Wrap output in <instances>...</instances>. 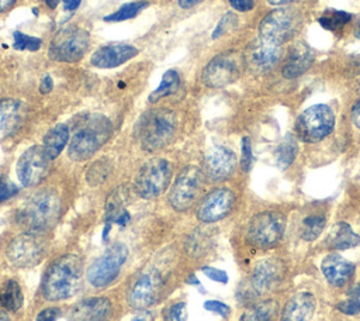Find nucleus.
<instances>
[{"mask_svg":"<svg viewBox=\"0 0 360 321\" xmlns=\"http://www.w3.org/2000/svg\"><path fill=\"white\" fill-rule=\"evenodd\" d=\"M110 120L98 113H86L73 122V134L69 139L68 153L73 160L91 158L111 137Z\"/></svg>","mask_w":360,"mask_h":321,"instance_id":"f257e3e1","label":"nucleus"},{"mask_svg":"<svg viewBox=\"0 0 360 321\" xmlns=\"http://www.w3.org/2000/svg\"><path fill=\"white\" fill-rule=\"evenodd\" d=\"M82 279V259L76 253L63 255L46 269L42 279V294L49 301L69 298L79 291Z\"/></svg>","mask_w":360,"mask_h":321,"instance_id":"f03ea898","label":"nucleus"},{"mask_svg":"<svg viewBox=\"0 0 360 321\" xmlns=\"http://www.w3.org/2000/svg\"><path fill=\"white\" fill-rule=\"evenodd\" d=\"M176 132V115L166 108L149 110L138 120L135 137L145 151H156L167 145Z\"/></svg>","mask_w":360,"mask_h":321,"instance_id":"7ed1b4c3","label":"nucleus"},{"mask_svg":"<svg viewBox=\"0 0 360 321\" xmlns=\"http://www.w3.org/2000/svg\"><path fill=\"white\" fill-rule=\"evenodd\" d=\"M60 213V199L52 190H42L31 196L20 210L17 220L30 231L39 232L51 228Z\"/></svg>","mask_w":360,"mask_h":321,"instance_id":"20e7f679","label":"nucleus"},{"mask_svg":"<svg viewBox=\"0 0 360 321\" xmlns=\"http://www.w3.org/2000/svg\"><path fill=\"white\" fill-rule=\"evenodd\" d=\"M335 114L326 104H314L305 108L295 121V134L304 142H318L332 132Z\"/></svg>","mask_w":360,"mask_h":321,"instance_id":"39448f33","label":"nucleus"},{"mask_svg":"<svg viewBox=\"0 0 360 321\" xmlns=\"http://www.w3.org/2000/svg\"><path fill=\"white\" fill-rule=\"evenodd\" d=\"M285 217L277 211L256 214L248 225V241L259 249L274 248L284 235Z\"/></svg>","mask_w":360,"mask_h":321,"instance_id":"423d86ee","label":"nucleus"},{"mask_svg":"<svg viewBox=\"0 0 360 321\" xmlns=\"http://www.w3.org/2000/svg\"><path fill=\"white\" fill-rule=\"evenodd\" d=\"M127 256H128V249L124 244L115 242L110 245L105 249V252L89 266L86 272L89 283L93 287H98V289L111 284L117 279Z\"/></svg>","mask_w":360,"mask_h":321,"instance_id":"0eeeda50","label":"nucleus"},{"mask_svg":"<svg viewBox=\"0 0 360 321\" xmlns=\"http://www.w3.org/2000/svg\"><path fill=\"white\" fill-rule=\"evenodd\" d=\"M89 46V32L80 27L60 30L49 46V58L58 62H77Z\"/></svg>","mask_w":360,"mask_h":321,"instance_id":"6e6552de","label":"nucleus"},{"mask_svg":"<svg viewBox=\"0 0 360 321\" xmlns=\"http://www.w3.org/2000/svg\"><path fill=\"white\" fill-rule=\"evenodd\" d=\"M170 179V163L166 159L153 158L139 169L135 179V190L143 199H153L166 190Z\"/></svg>","mask_w":360,"mask_h":321,"instance_id":"1a4fd4ad","label":"nucleus"},{"mask_svg":"<svg viewBox=\"0 0 360 321\" xmlns=\"http://www.w3.org/2000/svg\"><path fill=\"white\" fill-rule=\"evenodd\" d=\"M243 56L238 52H226L212 58L202 70L201 80L208 87H224L233 83L242 72Z\"/></svg>","mask_w":360,"mask_h":321,"instance_id":"9d476101","label":"nucleus"},{"mask_svg":"<svg viewBox=\"0 0 360 321\" xmlns=\"http://www.w3.org/2000/svg\"><path fill=\"white\" fill-rule=\"evenodd\" d=\"M301 24L298 13L291 8H280L269 13L259 25V37L274 44H284L294 37Z\"/></svg>","mask_w":360,"mask_h":321,"instance_id":"9b49d317","label":"nucleus"},{"mask_svg":"<svg viewBox=\"0 0 360 321\" xmlns=\"http://www.w3.org/2000/svg\"><path fill=\"white\" fill-rule=\"evenodd\" d=\"M284 273H285V268L280 259L266 258L257 262L252 272L249 287L245 290V294L242 297L255 298L260 294L271 291L281 283Z\"/></svg>","mask_w":360,"mask_h":321,"instance_id":"f8f14e48","label":"nucleus"},{"mask_svg":"<svg viewBox=\"0 0 360 321\" xmlns=\"http://www.w3.org/2000/svg\"><path fill=\"white\" fill-rule=\"evenodd\" d=\"M202 176L198 168L187 166L176 177L170 191L169 203L177 211H184L193 206L201 189Z\"/></svg>","mask_w":360,"mask_h":321,"instance_id":"ddd939ff","label":"nucleus"},{"mask_svg":"<svg viewBox=\"0 0 360 321\" xmlns=\"http://www.w3.org/2000/svg\"><path fill=\"white\" fill-rule=\"evenodd\" d=\"M45 255V242L37 232H25L15 237L8 248V260L18 268H27L37 265Z\"/></svg>","mask_w":360,"mask_h":321,"instance_id":"4468645a","label":"nucleus"},{"mask_svg":"<svg viewBox=\"0 0 360 321\" xmlns=\"http://www.w3.org/2000/svg\"><path fill=\"white\" fill-rule=\"evenodd\" d=\"M49 170V159L42 146L34 145L22 152L15 165V173L20 183L25 187L41 183Z\"/></svg>","mask_w":360,"mask_h":321,"instance_id":"2eb2a0df","label":"nucleus"},{"mask_svg":"<svg viewBox=\"0 0 360 321\" xmlns=\"http://www.w3.org/2000/svg\"><path fill=\"white\" fill-rule=\"evenodd\" d=\"M235 203V194L229 189H217L208 193L197 208V217L202 222H215L226 217Z\"/></svg>","mask_w":360,"mask_h":321,"instance_id":"dca6fc26","label":"nucleus"},{"mask_svg":"<svg viewBox=\"0 0 360 321\" xmlns=\"http://www.w3.org/2000/svg\"><path fill=\"white\" fill-rule=\"evenodd\" d=\"M160 287V273H158L156 270H148L142 273L132 284L128 294V303L136 310H145L156 301Z\"/></svg>","mask_w":360,"mask_h":321,"instance_id":"f3484780","label":"nucleus"},{"mask_svg":"<svg viewBox=\"0 0 360 321\" xmlns=\"http://www.w3.org/2000/svg\"><path fill=\"white\" fill-rule=\"evenodd\" d=\"M281 55V46L259 37L246 51L245 62L255 73H264L273 69Z\"/></svg>","mask_w":360,"mask_h":321,"instance_id":"a211bd4d","label":"nucleus"},{"mask_svg":"<svg viewBox=\"0 0 360 321\" xmlns=\"http://www.w3.org/2000/svg\"><path fill=\"white\" fill-rule=\"evenodd\" d=\"M204 168L211 180H225L231 177L236 169V155L225 145H214L205 153Z\"/></svg>","mask_w":360,"mask_h":321,"instance_id":"6ab92c4d","label":"nucleus"},{"mask_svg":"<svg viewBox=\"0 0 360 321\" xmlns=\"http://www.w3.org/2000/svg\"><path fill=\"white\" fill-rule=\"evenodd\" d=\"M111 314L112 306L107 297H89L75 304L68 318L69 321H108Z\"/></svg>","mask_w":360,"mask_h":321,"instance_id":"aec40b11","label":"nucleus"},{"mask_svg":"<svg viewBox=\"0 0 360 321\" xmlns=\"http://www.w3.org/2000/svg\"><path fill=\"white\" fill-rule=\"evenodd\" d=\"M138 54L134 45L124 42H114L98 48L90 58V63L100 69L117 68Z\"/></svg>","mask_w":360,"mask_h":321,"instance_id":"412c9836","label":"nucleus"},{"mask_svg":"<svg viewBox=\"0 0 360 321\" xmlns=\"http://www.w3.org/2000/svg\"><path fill=\"white\" fill-rule=\"evenodd\" d=\"M325 279L336 287L345 286L354 273V265L339 253H329L321 263Z\"/></svg>","mask_w":360,"mask_h":321,"instance_id":"4be33fe9","label":"nucleus"},{"mask_svg":"<svg viewBox=\"0 0 360 321\" xmlns=\"http://www.w3.org/2000/svg\"><path fill=\"white\" fill-rule=\"evenodd\" d=\"M314 59H315L314 49L305 42H297L291 48L287 56V61L283 68V75L287 79L298 77L311 68V65L314 63Z\"/></svg>","mask_w":360,"mask_h":321,"instance_id":"5701e85b","label":"nucleus"},{"mask_svg":"<svg viewBox=\"0 0 360 321\" xmlns=\"http://www.w3.org/2000/svg\"><path fill=\"white\" fill-rule=\"evenodd\" d=\"M315 297L308 291H301L292 296L284 306L281 321H309L315 313Z\"/></svg>","mask_w":360,"mask_h":321,"instance_id":"b1692460","label":"nucleus"},{"mask_svg":"<svg viewBox=\"0 0 360 321\" xmlns=\"http://www.w3.org/2000/svg\"><path fill=\"white\" fill-rule=\"evenodd\" d=\"M22 121V104L14 99L0 100V139L11 135Z\"/></svg>","mask_w":360,"mask_h":321,"instance_id":"393cba45","label":"nucleus"},{"mask_svg":"<svg viewBox=\"0 0 360 321\" xmlns=\"http://www.w3.org/2000/svg\"><path fill=\"white\" fill-rule=\"evenodd\" d=\"M326 246L335 251H343L360 244V235L353 231L347 222H338L326 237Z\"/></svg>","mask_w":360,"mask_h":321,"instance_id":"a878e982","label":"nucleus"},{"mask_svg":"<svg viewBox=\"0 0 360 321\" xmlns=\"http://www.w3.org/2000/svg\"><path fill=\"white\" fill-rule=\"evenodd\" d=\"M70 139V130L66 124H58L51 128L46 135L44 137L42 149L49 160L59 156L62 149L69 144Z\"/></svg>","mask_w":360,"mask_h":321,"instance_id":"bb28decb","label":"nucleus"},{"mask_svg":"<svg viewBox=\"0 0 360 321\" xmlns=\"http://www.w3.org/2000/svg\"><path fill=\"white\" fill-rule=\"evenodd\" d=\"M278 313V304L274 300H263L246 308L239 321H273Z\"/></svg>","mask_w":360,"mask_h":321,"instance_id":"cd10ccee","label":"nucleus"},{"mask_svg":"<svg viewBox=\"0 0 360 321\" xmlns=\"http://www.w3.org/2000/svg\"><path fill=\"white\" fill-rule=\"evenodd\" d=\"M0 304L7 311H17L22 306V291L20 284L10 279L0 289Z\"/></svg>","mask_w":360,"mask_h":321,"instance_id":"c85d7f7f","label":"nucleus"},{"mask_svg":"<svg viewBox=\"0 0 360 321\" xmlns=\"http://www.w3.org/2000/svg\"><path fill=\"white\" fill-rule=\"evenodd\" d=\"M297 151H298V146H297L295 137L292 134H287L276 149L277 166L283 170L287 169L294 162L297 156Z\"/></svg>","mask_w":360,"mask_h":321,"instance_id":"c756f323","label":"nucleus"},{"mask_svg":"<svg viewBox=\"0 0 360 321\" xmlns=\"http://www.w3.org/2000/svg\"><path fill=\"white\" fill-rule=\"evenodd\" d=\"M179 84H180V77H179V73L176 70L170 69V70L165 72L163 76H162L160 84L149 94V101L155 103V101L160 100L162 97L173 94L177 90Z\"/></svg>","mask_w":360,"mask_h":321,"instance_id":"7c9ffc66","label":"nucleus"},{"mask_svg":"<svg viewBox=\"0 0 360 321\" xmlns=\"http://www.w3.org/2000/svg\"><path fill=\"white\" fill-rule=\"evenodd\" d=\"M148 1L142 0V1H131V3H125L124 6H121L117 11L108 14L104 17V21H110V23H117V21H124V20H129L134 18L139 11H142L145 7H148Z\"/></svg>","mask_w":360,"mask_h":321,"instance_id":"2f4dec72","label":"nucleus"},{"mask_svg":"<svg viewBox=\"0 0 360 321\" xmlns=\"http://www.w3.org/2000/svg\"><path fill=\"white\" fill-rule=\"evenodd\" d=\"M325 228V217L323 215H308L302 220L301 224V238L305 241L316 239Z\"/></svg>","mask_w":360,"mask_h":321,"instance_id":"473e14b6","label":"nucleus"},{"mask_svg":"<svg viewBox=\"0 0 360 321\" xmlns=\"http://www.w3.org/2000/svg\"><path fill=\"white\" fill-rule=\"evenodd\" d=\"M350 14L346 11H339V10H328L321 18L319 24L329 31H336L340 30L346 23L350 20Z\"/></svg>","mask_w":360,"mask_h":321,"instance_id":"72a5a7b5","label":"nucleus"},{"mask_svg":"<svg viewBox=\"0 0 360 321\" xmlns=\"http://www.w3.org/2000/svg\"><path fill=\"white\" fill-rule=\"evenodd\" d=\"M338 310L347 315H354L360 313V283L352 286L347 291V297L338 303Z\"/></svg>","mask_w":360,"mask_h":321,"instance_id":"f704fd0d","label":"nucleus"},{"mask_svg":"<svg viewBox=\"0 0 360 321\" xmlns=\"http://www.w3.org/2000/svg\"><path fill=\"white\" fill-rule=\"evenodd\" d=\"M110 163L104 159H100L97 162H94L89 170H87V175H86V179L89 182V184L91 186H98L101 184L110 175Z\"/></svg>","mask_w":360,"mask_h":321,"instance_id":"c9c22d12","label":"nucleus"},{"mask_svg":"<svg viewBox=\"0 0 360 321\" xmlns=\"http://www.w3.org/2000/svg\"><path fill=\"white\" fill-rule=\"evenodd\" d=\"M14 48L18 51H38L41 48V39L30 37L20 31L14 32Z\"/></svg>","mask_w":360,"mask_h":321,"instance_id":"e433bc0d","label":"nucleus"},{"mask_svg":"<svg viewBox=\"0 0 360 321\" xmlns=\"http://www.w3.org/2000/svg\"><path fill=\"white\" fill-rule=\"evenodd\" d=\"M236 24H238V18H236V15H235V14H232V13H226V14L219 20V23H218L217 28L214 30V32H212V38H214V39H217L218 37H221V35H224V34H226V32L232 31V30L236 27Z\"/></svg>","mask_w":360,"mask_h":321,"instance_id":"4c0bfd02","label":"nucleus"},{"mask_svg":"<svg viewBox=\"0 0 360 321\" xmlns=\"http://www.w3.org/2000/svg\"><path fill=\"white\" fill-rule=\"evenodd\" d=\"M165 321H186L187 320V306L184 301L172 304L165 311Z\"/></svg>","mask_w":360,"mask_h":321,"instance_id":"58836bf2","label":"nucleus"},{"mask_svg":"<svg viewBox=\"0 0 360 321\" xmlns=\"http://www.w3.org/2000/svg\"><path fill=\"white\" fill-rule=\"evenodd\" d=\"M253 163V155H252V145H250V139L248 137H245L242 139V158H240V165L242 169L245 172H248L252 168Z\"/></svg>","mask_w":360,"mask_h":321,"instance_id":"ea45409f","label":"nucleus"},{"mask_svg":"<svg viewBox=\"0 0 360 321\" xmlns=\"http://www.w3.org/2000/svg\"><path fill=\"white\" fill-rule=\"evenodd\" d=\"M204 308L211 311V313H215L218 315H221L222 318H226L231 313V308L229 306H226L225 303H221V301H217V300H208L204 303Z\"/></svg>","mask_w":360,"mask_h":321,"instance_id":"a19ab883","label":"nucleus"},{"mask_svg":"<svg viewBox=\"0 0 360 321\" xmlns=\"http://www.w3.org/2000/svg\"><path fill=\"white\" fill-rule=\"evenodd\" d=\"M201 272L211 280L214 282H218V283H228V275L226 272L221 270V269H217V268H212V266H202L201 268Z\"/></svg>","mask_w":360,"mask_h":321,"instance_id":"79ce46f5","label":"nucleus"},{"mask_svg":"<svg viewBox=\"0 0 360 321\" xmlns=\"http://www.w3.org/2000/svg\"><path fill=\"white\" fill-rule=\"evenodd\" d=\"M15 193H17V187L11 182L0 177V203L8 200Z\"/></svg>","mask_w":360,"mask_h":321,"instance_id":"37998d69","label":"nucleus"},{"mask_svg":"<svg viewBox=\"0 0 360 321\" xmlns=\"http://www.w3.org/2000/svg\"><path fill=\"white\" fill-rule=\"evenodd\" d=\"M60 315V310L56 307H49V308H44L38 315H37V321H56Z\"/></svg>","mask_w":360,"mask_h":321,"instance_id":"c03bdc74","label":"nucleus"},{"mask_svg":"<svg viewBox=\"0 0 360 321\" xmlns=\"http://www.w3.org/2000/svg\"><path fill=\"white\" fill-rule=\"evenodd\" d=\"M229 4L238 11H249L253 8V0H229Z\"/></svg>","mask_w":360,"mask_h":321,"instance_id":"a18cd8bd","label":"nucleus"},{"mask_svg":"<svg viewBox=\"0 0 360 321\" xmlns=\"http://www.w3.org/2000/svg\"><path fill=\"white\" fill-rule=\"evenodd\" d=\"M52 86H53L52 77H51L49 75H45V76L42 77V80H41L39 92H41V93H49V92L52 90Z\"/></svg>","mask_w":360,"mask_h":321,"instance_id":"49530a36","label":"nucleus"},{"mask_svg":"<svg viewBox=\"0 0 360 321\" xmlns=\"http://www.w3.org/2000/svg\"><path fill=\"white\" fill-rule=\"evenodd\" d=\"M352 120H353L354 125L360 130V99H359L357 103L353 106V110H352Z\"/></svg>","mask_w":360,"mask_h":321,"instance_id":"de8ad7c7","label":"nucleus"},{"mask_svg":"<svg viewBox=\"0 0 360 321\" xmlns=\"http://www.w3.org/2000/svg\"><path fill=\"white\" fill-rule=\"evenodd\" d=\"M82 0H62V6L65 11H75L80 6Z\"/></svg>","mask_w":360,"mask_h":321,"instance_id":"09e8293b","label":"nucleus"},{"mask_svg":"<svg viewBox=\"0 0 360 321\" xmlns=\"http://www.w3.org/2000/svg\"><path fill=\"white\" fill-rule=\"evenodd\" d=\"M129 321H153V315H152V313L143 310V311H141L139 314L134 315Z\"/></svg>","mask_w":360,"mask_h":321,"instance_id":"8fccbe9b","label":"nucleus"},{"mask_svg":"<svg viewBox=\"0 0 360 321\" xmlns=\"http://www.w3.org/2000/svg\"><path fill=\"white\" fill-rule=\"evenodd\" d=\"M201 1H204V0H179V6L181 8H190V7H193V6H195Z\"/></svg>","mask_w":360,"mask_h":321,"instance_id":"3c124183","label":"nucleus"},{"mask_svg":"<svg viewBox=\"0 0 360 321\" xmlns=\"http://www.w3.org/2000/svg\"><path fill=\"white\" fill-rule=\"evenodd\" d=\"M300 0H267L269 4L271 6H284V4H290V3H295Z\"/></svg>","mask_w":360,"mask_h":321,"instance_id":"603ef678","label":"nucleus"},{"mask_svg":"<svg viewBox=\"0 0 360 321\" xmlns=\"http://www.w3.org/2000/svg\"><path fill=\"white\" fill-rule=\"evenodd\" d=\"M186 283H187V284H194V286H201V284H200V280H198L197 276L193 275V273L186 279Z\"/></svg>","mask_w":360,"mask_h":321,"instance_id":"864d4df0","label":"nucleus"},{"mask_svg":"<svg viewBox=\"0 0 360 321\" xmlns=\"http://www.w3.org/2000/svg\"><path fill=\"white\" fill-rule=\"evenodd\" d=\"M15 0H0V13L7 10Z\"/></svg>","mask_w":360,"mask_h":321,"instance_id":"5fc2aeb1","label":"nucleus"},{"mask_svg":"<svg viewBox=\"0 0 360 321\" xmlns=\"http://www.w3.org/2000/svg\"><path fill=\"white\" fill-rule=\"evenodd\" d=\"M354 35L357 37V38H360V23L356 25V28H354Z\"/></svg>","mask_w":360,"mask_h":321,"instance_id":"6e6d98bb","label":"nucleus"},{"mask_svg":"<svg viewBox=\"0 0 360 321\" xmlns=\"http://www.w3.org/2000/svg\"><path fill=\"white\" fill-rule=\"evenodd\" d=\"M0 321H11L4 313H0Z\"/></svg>","mask_w":360,"mask_h":321,"instance_id":"4d7b16f0","label":"nucleus"}]
</instances>
